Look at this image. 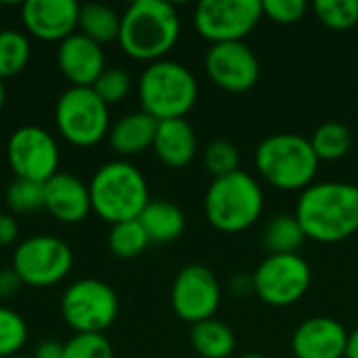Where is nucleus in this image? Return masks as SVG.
<instances>
[{"instance_id":"a19ab883","label":"nucleus","mask_w":358,"mask_h":358,"mask_svg":"<svg viewBox=\"0 0 358 358\" xmlns=\"http://www.w3.org/2000/svg\"><path fill=\"white\" fill-rule=\"evenodd\" d=\"M10 358H27V357H23V355H17V357H10Z\"/></svg>"},{"instance_id":"4468645a","label":"nucleus","mask_w":358,"mask_h":358,"mask_svg":"<svg viewBox=\"0 0 358 358\" xmlns=\"http://www.w3.org/2000/svg\"><path fill=\"white\" fill-rule=\"evenodd\" d=\"M206 71L218 88L245 92L260 80V61L245 42H222L206 52Z\"/></svg>"},{"instance_id":"6e6552de","label":"nucleus","mask_w":358,"mask_h":358,"mask_svg":"<svg viewBox=\"0 0 358 358\" xmlns=\"http://www.w3.org/2000/svg\"><path fill=\"white\" fill-rule=\"evenodd\" d=\"M117 294L99 279H80L61 298V315L76 334H103L117 319Z\"/></svg>"},{"instance_id":"5701e85b","label":"nucleus","mask_w":358,"mask_h":358,"mask_svg":"<svg viewBox=\"0 0 358 358\" xmlns=\"http://www.w3.org/2000/svg\"><path fill=\"white\" fill-rule=\"evenodd\" d=\"M120 25H122V15H117L107 4L90 2V4L80 6V19H78L80 34L94 40L96 44L117 40Z\"/></svg>"},{"instance_id":"9b49d317","label":"nucleus","mask_w":358,"mask_h":358,"mask_svg":"<svg viewBox=\"0 0 358 358\" xmlns=\"http://www.w3.org/2000/svg\"><path fill=\"white\" fill-rule=\"evenodd\" d=\"M264 17L260 0H201L193 23L197 34L212 42H243V38Z\"/></svg>"},{"instance_id":"e433bc0d","label":"nucleus","mask_w":358,"mask_h":358,"mask_svg":"<svg viewBox=\"0 0 358 358\" xmlns=\"http://www.w3.org/2000/svg\"><path fill=\"white\" fill-rule=\"evenodd\" d=\"M31 358H63V344L52 342V340L40 342V344L36 346L34 357Z\"/></svg>"},{"instance_id":"4c0bfd02","label":"nucleus","mask_w":358,"mask_h":358,"mask_svg":"<svg viewBox=\"0 0 358 358\" xmlns=\"http://www.w3.org/2000/svg\"><path fill=\"white\" fill-rule=\"evenodd\" d=\"M344 358H358V327L355 331L348 334V344H346V357Z\"/></svg>"},{"instance_id":"412c9836","label":"nucleus","mask_w":358,"mask_h":358,"mask_svg":"<svg viewBox=\"0 0 358 358\" xmlns=\"http://www.w3.org/2000/svg\"><path fill=\"white\" fill-rule=\"evenodd\" d=\"M138 222L143 224L149 241L153 243H170L178 239L185 231V214L178 206L166 199L149 201L143 214L138 216Z\"/></svg>"},{"instance_id":"f704fd0d","label":"nucleus","mask_w":358,"mask_h":358,"mask_svg":"<svg viewBox=\"0 0 358 358\" xmlns=\"http://www.w3.org/2000/svg\"><path fill=\"white\" fill-rule=\"evenodd\" d=\"M21 287H23V281H21V277L17 275V271L13 266L0 271V300L15 298Z\"/></svg>"},{"instance_id":"ddd939ff","label":"nucleus","mask_w":358,"mask_h":358,"mask_svg":"<svg viewBox=\"0 0 358 358\" xmlns=\"http://www.w3.org/2000/svg\"><path fill=\"white\" fill-rule=\"evenodd\" d=\"M172 308L178 319L195 325L214 319L220 306V285L214 273L203 264L185 266L172 283Z\"/></svg>"},{"instance_id":"20e7f679","label":"nucleus","mask_w":358,"mask_h":358,"mask_svg":"<svg viewBox=\"0 0 358 358\" xmlns=\"http://www.w3.org/2000/svg\"><path fill=\"white\" fill-rule=\"evenodd\" d=\"M258 174L281 191H304L313 185L319 157L308 138L300 134L279 132L266 136L254 155Z\"/></svg>"},{"instance_id":"c85d7f7f","label":"nucleus","mask_w":358,"mask_h":358,"mask_svg":"<svg viewBox=\"0 0 358 358\" xmlns=\"http://www.w3.org/2000/svg\"><path fill=\"white\" fill-rule=\"evenodd\" d=\"M25 342L27 323L23 317L8 306H0V358L17 357Z\"/></svg>"},{"instance_id":"423d86ee","label":"nucleus","mask_w":358,"mask_h":358,"mask_svg":"<svg viewBox=\"0 0 358 358\" xmlns=\"http://www.w3.org/2000/svg\"><path fill=\"white\" fill-rule=\"evenodd\" d=\"M206 218L220 233H241L250 229L262 214L264 195L254 176L239 170L222 178H214L208 187Z\"/></svg>"},{"instance_id":"0eeeda50","label":"nucleus","mask_w":358,"mask_h":358,"mask_svg":"<svg viewBox=\"0 0 358 358\" xmlns=\"http://www.w3.org/2000/svg\"><path fill=\"white\" fill-rule=\"evenodd\" d=\"M55 122L67 143L92 147L109 134V107L90 86H71L57 101Z\"/></svg>"},{"instance_id":"39448f33","label":"nucleus","mask_w":358,"mask_h":358,"mask_svg":"<svg viewBox=\"0 0 358 358\" xmlns=\"http://www.w3.org/2000/svg\"><path fill=\"white\" fill-rule=\"evenodd\" d=\"M197 80L195 76L176 61H155L141 73L138 99L145 113L164 120L185 117L197 101Z\"/></svg>"},{"instance_id":"7ed1b4c3","label":"nucleus","mask_w":358,"mask_h":358,"mask_svg":"<svg viewBox=\"0 0 358 358\" xmlns=\"http://www.w3.org/2000/svg\"><path fill=\"white\" fill-rule=\"evenodd\" d=\"M88 191L92 212L111 227L138 220L151 201L143 172L126 159L103 164L88 182Z\"/></svg>"},{"instance_id":"72a5a7b5","label":"nucleus","mask_w":358,"mask_h":358,"mask_svg":"<svg viewBox=\"0 0 358 358\" xmlns=\"http://www.w3.org/2000/svg\"><path fill=\"white\" fill-rule=\"evenodd\" d=\"M306 8H308V4L304 0H264L262 2L264 17H268L281 25L298 23L306 15Z\"/></svg>"},{"instance_id":"6ab92c4d","label":"nucleus","mask_w":358,"mask_h":358,"mask_svg":"<svg viewBox=\"0 0 358 358\" xmlns=\"http://www.w3.org/2000/svg\"><path fill=\"white\" fill-rule=\"evenodd\" d=\"M153 151L168 168H185L197 153V138L193 126L185 120H164L157 124Z\"/></svg>"},{"instance_id":"a878e982","label":"nucleus","mask_w":358,"mask_h":358,"mask_svg":"<svg viewBox=\"0 0 358 358\" xmlns=\"http://www.w3.org/2000/svg\"><path fill=\"white\" fill-rule=\"evenodd\" d=\"M31 57L29 38L19 29L0 31V80L13 78L25 69Z\"/></svg>"},{"instance_id":"bb28decb","label":"nucleus","mask_w":358,"mask_h":358,"mask_svg":"<svg viewBox=\"0 0 358 358\" xmlns=\"http://www.w3.org/2000/svg\"><path fill=\"white\" fill-rule=\"evenodd\" d=\"M107 243L113 256L130 260V258L141 256L151 241L138 220H128V222H120L111 227Z\"/></svg>"},{"instance_id":"ea45409f","label":"nucleus","mask_w":358,"mask_h":358,"mask_svg":"<svg viewBox=\"0 0 358 358\" xmlns=\"http://www.w3.org/2000/svg\"><path fill=\"white\" fill-rule=\"evenodd\" d=\"M239 358H266L264 355H258V352H248V355H243V357Z\"/></svg>"},{"instance_id":"aec40b11","label":"nucleus","mask_w":358,"mask_h":358,"mask_svg":"<svg viewBox=\"0 0 358 358\" xmlns=\"http://www.w3.org/2000/svg\"><path fill=\"white\" fill-rule=\"evenodd\" d=\"M157 120L151 117L149 113L132 111L124 117H120L111 128H109V145L111 149L122 155V157H132L149 147H153L155 132H157Z\"/></svg>"},{"instance_id":"f257e3e1","label":"nucleus","mask_w":358,"mask_h":358,"mask_svg":"<svg viewBox=\"0 0 358 358\" xmlns=\"http://www.w3.org/2000/svg\"><path fill=\"white\" fill-rule=\"evenodd\" d=\"M306 239L340 243L358 231V187L352 182H313L302 191L296 214Z\"/></svg>"},{"instance_id":"7c9ffc66","label":"nucleus","mask_w":358,"mask_h":358,"mask_svg":"<svg viewBox=\"0 0 358 358\" xmlns=\"http://www.w3.org/2000/svg\"><path fill=\"white\" fill-rule=\"evenodd\" d=\"M6 203L17 214H29L44 208V182L15 178L6 189Z\"/></svg>"},{"instance_id":"1a4fd4ad","label":"nucleus","mask_w":358,"mask_h":358,"mask_svg":"<svg viewBox=\"0 0 358 358\" xmlns=\"http://www.w3.org/2000/svg\"><path fill=\"white\" fill-rule=\"evenodd\" d=\"M310 279V266L300 254H268L258 264L252 285L264 304L285 308L306 296Z\"/></svg>"},{"instance_id":"f03ea898","label":"nucleus","mask_w":358,"mask_h":358,"mask_svg":"<svg viewBox=\"0 0 358 358\" xmlns=\"http://www.w3.org/2000/svg\"><path fill=\"white\" fill-rule=\"evenodd\" d=\"M180 19L176 8L166 0H136L120 25V46L136 61H162L178 42Z\"/></svg>"},{"instance_id":"c9c22d12","label":"nucleus","mask_w":358,"mask_h":358,"mask_svg":"<svg viewBox=\"0 0 358 358\" xmlns=\"http://www.w3.org/2000/svg\"><path fill=\"white\" fill-rule=\"evenodd\" d=\"M19 233L17 220L10 214H2L0 212V248H6L10 243H15Z\"/></svg>"},{"instance_id":"2f4dec72","label":"nucleus","mask_w":358,"mask_h":358,"mask_svg":"<svg viewBox=\"0 0 358 358\" xmlns=\"http://www.w3.org/2000/svg\"><path fill=\"white\" fill-rule=\"evenodd\" d=\"M63 358H113V348L103 334H76L63 346Z\"/></svg>"},{"instance_id":"dca6fc26","label":"nucleus","mask_w":358,"mask_h":358,"mask_svg":"<svg viewBox=\"0 0 358 358\" xmlns=\"http://www.w3.org/2000/svg\"><path fill=\"white\" fill-rule=\"evenodd\" d=\"M346 344V327L331 317H310L292 336V352L296 358H344Z\"/></svg>"},{"instance_id":"58836bf2","label":"nucleus","mask_w":358,"mask_h":358,"mask_svg":"<svg viewBox=\"0 0 358 358\" xmlns=\"http://www.w3.org/2000/svg\"><path fill=\"white\" fill-rule=\"evenodd\" d=\"M4 101H6V90H4V84H2V80H0V111H2V107H4Z\"/></svg>"},{"instance_id":"b1692460","label":"nucleus","mask_w":358,"mask_h":358,"mask_svg":"<svg viewBox=\"0 0 358 358\" xmlns=\"http://www.w3.org/2000/svg\"><path fill=\"white\" fill-rule=\"evenodd\" d=\"M308 141H310L313 151L319 157V162L342 159L350 151V147H352V134L340 122H325V124H321L313 132V136Z\"/></svg>"},{"instance_id":"2eb2a0df","label":"nucleus","mask_w":358,"mask_h":358,"mask_svg":"<svg viewBox=\"0 0 358 358\" xmlns=\"http://www.w3.org/2000/svg\"><path fill=\"white\" fill-rule=\"evenodd\" d=\"M80 4L73 0H27L21 6V21L38 40L63 42L78 29Z\"/></svg>"},{"instance_id":"473e14b6","label":"nucleus","mask_w":358,"mask_h":358,"mask_svg":"<svg viewBox=\"0 0 358 358\" xmlns=\"http://www.w3.org/2000/svg\"><path fill=\"white\" fill-rule=\"evenodd\" d=\"M132 88V80L130 76L124 71V69H117V67H111V69H105L99 80L92 84V90L99 94V99L109 107V105H115L120 101H124L128 96Z\"/></svg>"},{"instance_id":"f3484780","label":"nucleus","mask_w":358,"mask_h":358,"mask_svg":"<svg viewBox=\"0 0 358 358\" xmlns=\"http://www.w3.org/2000/svg\"><path fill=\"white\" fill-rule=\"evenodd\" d=\"M57 65L73 86H90L107 69L101 44L76 31L59 44Z\"/></svg>"},{"instance_id":"a211bd4d","label":"nucleus","mask_w":358,"mask_h":358,"mask_svg":"<svg viewBox=\"0 0 358 358\" xmlns=\"http://www.w3.org/2000/svg\"><path fill=\"white\" fill-rule=\"evenodd\" d=\"M44 208L59 222H82L92 212L88 185L73 174L57 172L48 182H44Z\"/></svg>"},{"instance_id":"f8f14e48","label":"nucleus","mask_w":358,"mask_h":358,"mask_svg":"<svg viewBox=\"0 0 358 358\" xmlns=\"http://www.w3.org/2000/svg\"><path fill=\"white\" fill-rule=\"evenodd\" d=\"M6 159L15 178L48 182L59 172V145L48 130L21 126L8 136Z\"/></svg>"},{"instance_id":"9d476101","label":"nucleus","mask_w":358,"mask_h":358,"mask_svg":"<svg viewBox=\"0 0 358 358\" xmlns=\"http://www.w3.org/2000/svg\"><path fill=\"white\" fill-rule=\"evenodd\" d=\"M73 266L71 248L52 235H34L21 241L13 254V268L23 285L52 287L61 283Z\"/></svg>"},{"instance_id":"c756f323","label":"nucleus","mask_w":358,"mask_h":358,"mask_svg":"<svg viewBox=\"0 0 358 358\" xmlns=\"http://www.w3.org/2000/svg\"><path fill=\"white\" fill-rule=\"evenodd\" d=\"M239 149L224 138L212 141L203 151V166L214 178L229 176L233 172H239Z\"/></svg>"},{"instance_id":"cd10ccee","label":"nucleus","mask_w":358,"mask_h":358,"mask_svg":"<svg viewBox=\"0 0 358 358\" xmlns=\"http://www.w3.org/2000/svg\"><path fill=\"white\" fill-rule=\"evenodd\" d=\"M317 19L329 29H350L358 23V0H317L315 2Z\"/></svg>"},{"instance_id":"393cba45","label":"nucleus","mask_w":358,"mask_h":358,"mask_svg":"<svg viewBox=\"0 0 358 358\" xmlns=\"http://www.w3.org/2000/svg\"><path fill=\"white\" fill-rule=\"evenodd\" d=\"M306 235L292 214H281L273 218L264 229V248L271 254H296L304 243Z\"/></svg>"},{"instance_id":"4be33fe9","label":"nucleus","mask_w":358,"mask_h":358,"mask_svg":"<svg viewBox=\"0 0 358 358\" xmlns=\"http://www.w3.org/2000/svg\"><path fill=\"white\" fill-rule=\"evenodd\" d=\"M191 346L201 358H229L235 352V334L218 319L191 325Z\"/></svg>"}]
</instances>
